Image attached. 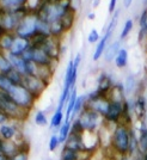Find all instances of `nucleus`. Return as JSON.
I'll return each mask as SVG.
<instances>
[{
    "mask_svg": "<svg viewBox=\"0 0 147 160\" xmlns=\"http://www.w3.org/2000/svg\"><path fill=\"white\" fill-rule=\"evenodd\" d=\"M3 32H4V31H3V29H1V27H0V35H1Z\"/></svg>",
    "mask_w": 147,
    "mask_h": 160,
    "instance_id": "obj_55",
    "label": "nucleus"
},
{
    "mask_svg": "<svg viewBox=\"0 0 147 160\" xmlns=\"http://www.w3.org/2000/svg\"><path fill=\"white\" fill-rule=\"evenodd\" d=\"M100 40V36H99V32L96 30V29H92L90 33H89V36H87V42L90 43V44H94V43H98Z\"/></svg>",
    "mask_w": 147,
    "mask_h": 160,
    "instance_id": "obj_43",
    "label": "nucleus"
},
{
    "mask_svg": "<svg viewBox=\"0 0 147 160\" xmlns=\"http://www.w3.org/2000/svg\"><path fill=\"white\" fill-rule=\"evenodd\" d=\"M146 98L144 96H138V98L134 102V112L138 116V118H144V116L146 115Z\"/></svg>",
    "mask_w": 147,
    "mask_h": 160,
    "instance_id": "obj_24",
    "label": "nucleus"
},
{
    "mask_svg": "<svg viewBox=\"0 0 147 160\" xmlns=\"http://www.w3.org/2000/svg\"><path fill=\"white\" fill-rule=\"evenodd\" d=\"M27 7L19 11H0V27L4 32L14 33L20 20L29 12Z\"/></svg>",
    "mask_w": 147,
    "mask_h": 160,
    "instance_id": "obj_5",
    "label": "nucleus"
},
{
    "mask_svg": "<svg viewBox=\"0 0 147 160\" xmlns=\"http://www.w3.org/2000/svg\"><path fill=\"white\" fill-rule=\"evenodd\" d=\"M141 160H147V152L145 154H142V159Z\"/></svg>",
    "mask_w": 147,
    "mask_h": 160,
    "instance_id": "obj_53",
    "label": "nucleus"
},
{
    "mask_svg": "<svg viewBox=\"0 0 147 160\" xmlns=\"http://www.w3.org/2000/svg\"><path fill=\"white\" fill-rule=\"evenodd\" d=\"M18 151H19V145L16 141L1 140L0 142V152L5 154L8 159H11Z\"/></svg>",
    "mask_w": 147,
    "mask_h": 160,
    "instance_id": "obj_20",
    "label": "nucleus"
},
{
    "mask_svg": "<svg viewBox=\"0 0 147 160\" xmlns=\"http://www.w3.org/2000/svg\"><path fill=\"white\" fill-rule=\"evenodd\" d=\"M86 102H87L86 94L78 96L77 102H75V105H74V110H73V112H72V116H71V120H69L71 123H72V122L78 117V115L85 109V107H86Z\"/></svg>",
    "mask_w": 147,
    "mask_h": 160,
    "instance_id": "obj_26",
    "label": "nucleus"
},
{
    "mask_svg": "<svg viewBox=\"0 0 147 160\" xmlns=\"http://www.w3.org/2000/svg\"><path fill=\"white\" fill-rule=\"evenodd\" d=\"M12 69V65L7 58V53L0 52V73L7 74Z\"/></svg>",
    "mask_w": 147,
    "mask_h": 160,
    "instance_id": "obj_34",
    "label": "nucleus"
},
{
    "mask_svg": "<svg viewBox=\"0 0 147 160\" xmlns=\"http://www.w3.org/2000/svg\"><path fill=\"white\" fill-rule=\"evenodd\" d=\"M115 65L117 68H124L128 65V50L126 48H121L119 54L115 58Z\"/></svg>",
    "mask_w": 147,
    "mask_h": 160,
    "instance_id": "obj_31",
    "label": "nucleus"
},
{
    "mask_svg": "<svg viewBox=\"0 0 147 160\" xmlns=\"http://www.w3.org/2000/svg\"><path fill=\"white\" fill-rule=\"evenodd\" d=\"M7 58L12 65V68L18 71L22 75L27 77V65L28 62L22 56H16V55H11V54L7 53Z\"/></svg>",
    "mask_w": 147,
    "mask_h": 160,
    "instance_id": "obj_19",
    "label": "nucleus"
},
{
    "mask_svg": "<svg viewBox=\"0 0 147 160\" xmlns=\"http://www.w3.org/2000/svg\"><path fill=\"white\" fill-rule=\"evenodd\" d=\"M121 160H129V159H128V157H122Z\"/></svg>",
    "mask_w": 147,
    "mask_h": 160,
    "instance_id": "obj_54",
    "label": "nucleus"
},
{
    "mask_svg": "<svg viewBox=\"0 0 147 160\" xmlns=\"http://www.w3.org/2000/svg\"><path fill=\"white\" fill-rule=\"evenodd\" d=\"M29 0H0V11H19L25 8Z\"/></svg>",
    "mask_w": 147,
    "mask_h": 160,
    "instance_id": "obj_16",
    "label": "nucleus"
},
{
    "mask_svg": "<svg viewBox=\"0 0 147 160\" xmlns=\"http://www.w3.org/2000/svg\"><path fill=\"white\" fill-rule=\"evenodd\" d=\"M139 27L141 28H147V10H144L141 13L140 18H139Z\"/></svg>",
    "mask_w": 147,
    "mask_h": 160,
    "instance_id": "obj_45",
    "label": "nucleus"
},
{
    "mask_svg": "<svg viewBox=\"0 0 147 160\" xmlns=\"http://www.w3.org/2000/svg\"><path fill=\"white\" fill-rule=\"evenodd\" d=\"M61 38L56 37H48L47 40L43 42V44L40 48H42L46 53L54 60H59L60 55L62 53V48H61Z\"/></svg>",
    "mask_w": 147,
    "mask_h": 160,
    "instance_id": "obj_11",
    "label": "nucleus"
},
{
    "mask_svg": "<svg viewBox=\"0 0 147 160\" xmlns=\"http://www.w3.org/2000/svg\"><path fill=\"white\" fill-rule=\"evenodd\" d=\"M0 142H1V139H0Z\"/></svg>",
    "mask_w": 147,
    "mask_h": 160,
    "instance_id": "obj_56",
    "label": "nucleus"
},
{
    "mask_svg": "<svg viewBox=\"0 0 147 160\" xmlns=\"http://www.w3.org/2000/svg\"><path fill=\"white\" fill-rule=\"evenodd\" d=\"M132 2H133V0H123V6L128 8V7H130Z\"/></svg>",
    "mask_w": 147,
    "mask_h": 160,
    "instance_id": "obj_49",
    "label": "nucleus"
},
{
    "mask_svg": "<svg viewBox=\"0 0 147 160\" xmlns=\"http://www.w3.org/2000/svg\"><path fill=\"white\" fill-rule=\"evenodd\" d=\"M133 27H134V20L133 19H127L126 20V23H124V25L122 28V31L120 33V40H124L126 37H128V35L132 32V30H133Z\"/></svg>",
    "mask_w": 147,
    "mask_h": 160,
    "instance_id": "obj_41",
    "label": "nucleus"
},
{
    "mask_svg": "<svg viewBox=\"0 0 147 160\" xmlns=\"http://www.w3.org/2000/svg\"><path fill=\"white\" fill-rule=\"evenodd\" d=\"M77 98H78V93H77V88L74 87L73 90L71 91V94H69L68 100H67L66 109H65V121L66 122H69V120H71V116H72V112H73L74 110V105H75Z\"/></svg>",
    "mask_w": 147,
    "mask_h": 160,
    "instance_id": "obj_23",
    "label": "nucleus"
},
{
    "mask_svg": "<svg viewBox=\"0 0 147 160\" xmlns=\"http://www.w3.org/2000/svg\"><path fill=\"white\" fill-rule=\"evenodd\" d=\"M54 74V68L53 67H42V66H38V69H37V74H36V77H38L40 79L44 80L46 82H50V80H52V77H53Z\"/></svg>",
    "mask_w": 147,
    "mask_h": 160,
    "instance_id": "obj_33",
    "label": "nucleus"
},
{
    "mask_svg": "<svg viewBox=\"0 0 147 160\" xmlns=\"http://www.w3.org/2000/svg\"><path fill=\"white\" fill-rule=\"evenodd\" d=\"M7 78L10 79V81L13 84V85H23V80H24V75H22V74L18 72V71H16V69H11L8 73L6 74Z\"/></svg>",
    "mask_w": 147,
    "mask_h": 160,
    "instance_id": "obj_36",
    "label": "nucleus"
},
{
    "mask_svg": "<svg viewBox=\"0 0 147 160\" xmlns=\"http://www.w3.org/2000/svg\"><path fill=\"white\" fill-rule=\"evenodd\" d=\"M0 139L4 141H16L19 146L25 142L22 139V133L18 127V122L16 121H10L8 123L0 126Z\"/></svg>",
    "mask_w": 147,
    "mask_h": 160,
    "instance_id": "obj_8",
    "label": "nucleus"
},
{
    "mask_svg": "<svg viewBox=\"0 0 147 160\" xmlns=\"http://www.w3.org/2000/svg\"><path fill=\"white\" fill-rule=\"evenodd\" d=\"M63 146L67 147V148H71V149H74L77 152L86 153L84 143H83V134H77L71 132V134H69V136H68V139H67Z\"/></svg>",
    "mask_w": 147,
    "mask_h": 160,
    "instance_id": "obj_14",
    "label": "nucleus"
},
{
    "mask_svg": "<svg viewBox=\"0 0 147 160\" xmlns=\"http://www.w3.org/2000/svg\"><path fill=\"white\" fill-rule=\"evenodd\" d=\"M36 32L46 36V37H52V31H50V24L47 23L46 20L41 19L38 17L37 19V25H36Z\"/></svg>",
    "mask_w": 147,
    "mask_h": 160,
    "instance_id": "obj_32",
    "label": "nucleus"
},
{
    "mask_svg": "<svg viewBox=\"0 0 147 160\" xmlns=\"http://www.w3.org/2000/svg\"><path fill=\"white\" fill-rule=\"evenodd\" d=\"M115 84L113 82V79L110 78V75H108L107 73H102L100 77L98 78V86H97V91L99 92L102 96L108 97V94L110 92V90L113 88Z\"/></svg>",
    "mask_w": 147,
    "mask_h": 160,
    "instance_id": "obj_17",
    "label": "nucleus"
},
{
    "mask_svg": "<svg viewBox=\"0 0 147 160\" xmlns=\"http://www.w3.org/2000/svg\"><path fill=\"white\" fill-rule=\"evenodd\" d=\"M84 153L81 152H77L74 149L67 148V147H62V151L60 154V160H81V155Z\"/></svg>",
    "mask_w": 147,
    "mask_h": 160,
    "instance_id": "obj_29",
    "label": "nucleus"
},
{
    "mask_svg": "<svg viewBox=\"0 0 147 160\" xmlns=\"http://www.w3.org/2000/svg\"><path fill=\"white\" fill-rule=\"evenodd\" d=\"M13 84L10 81V79L7 78L6 74H1L0 73V91L1 92H6L8 93L10 90L12 88Z\"/></svg>",
    "mask_w": 147,
    "mask_h": 160,
    "instance_id": "obj_38",
    "label": "nucleus"
},
{
    "mask_svg": "<svg viewBox=\"0 0 147 160\" xmlns=\"http://www.w3.org/2000/svg\"><path fill=\"white\" fill-rule=\"evenodd\" d=\"M50 31H52V37H56V38H61L62 35L66 32L61 22H55L53 24H50Z\"/></svg>",
    "mask_w": 147,
    "mask_h": 160,
    "instance_id": "obj_37",
    "label": "nucleus"
},
{
    "mask_svg": "<svg viewBox=\"0 0 147 160\" xmlns=\"http://www.w3.org/2000/svg\"><path fill=\"white\" fill-rule=\"evenodd\" d=\"M65 122V111L62 110H55L52 116V118L49 121V126L52 129H60V127Z\"/></svg>",
    "mask_w": 147,
    "mask_h": 160,
    "instance_id": "obj_28",
    "label": "nucleus"
},
{
    "mask_svg": "<svg viewBox=\"0 0 147 160\" xmlns=\"http://www.w3.org/2000/svg\"><path fill=\"white\" fill-rule=\"evenodd\" d=\"M109 104H110V99L108 97H105V96H99L97 98L87 100L86 107L85 108L91 109L92 111L97 112L104 118V116H105V113L108 111V108H109Z\"/></svg>",
    "mask_w": 147,
    "mask_h": 160,
    "instance_id": "obj_12",
    "label": "nucleus"
},
{
    "mask_svg": "<svg viewBox=\"0 0 147 160\" xmlns=\"http://www.w3.org/2000/svg\"><path fill=\"white\" fill-rule=\"evenodd\" d=\"M92 1V5H94V7H97L98 6V4L100 2V0H91Z\"/></svg>",
    "mask_w": 147,
    "mask_h": 160,
    "instance_id": "obj_51",
    "label": "nucleus"
},
{
    "mask_svg": "<svg viewBox=\"0 0 147 160\" xmlns=\"http://www.w3.org/2000/svg\"><path fill=\"white\" fill-rule=\"evenodd\" d=\"M33 62L36 63L37 66L42 67H53L54 63H56L58 61L52 59L42 48L40 47H33Z\"/></svg>",
    "mask_w": 147,
    "mask_h": 160,
    "instance_id": "obj_13",
    "label": "nucleus"
},
{
    "mask_svg": "<svg viewBox=\"0 0 147 160\" xmlns=\"http://www.w3.org/2000/svg\"><path fill=\"white\" fill-rule=\"evenodd\" d=\"M33 47L31 46L30 48H28L27 50L22 54L20 56L27 61V62H33Z\"/></svg>",
    "mask_w": 147,
    "mask_h": 160,
    "instance_id": "obj_44",
    "label": "nucleus"
},
{
    "mask_svg": "<svg viewBox=\"0 0 147 160\" xmlns=\"http://www.w3.org/2000/svg\"><path fill=\"white\" fill-rule=\"evenodd\" d=\"M60 146V141H59V136L58 134H53L49 139V142H48V148L50 152H54L58 149V147Z\"/></svg>",
    "mask_w": 147,
    "mask_h": 160,
    "instance_id": "obj_42",
    "label": "nucleus"
},
{
    "mask_svg": "<svg viewBox=\"0 0 147 160\" xmlns=\"http://www.w3.org/2000/svg\"><path fill=\"white\" fill-rule=\"evenodd\" d=\"M71 128H72V123H71V122H66V121L63 122V124L60 127L59 133H58L60 145H65V142L67 141L69 134H71Z\"/></svg>",
    "mask_w": 147,
    "mask_h": 160,
    "instance_id": "obj_30",
    "label": "nucleus"
},
{
    "mask_svg": "<svg viewBox=\"0 0 147 160\" xmlns=\"http://www.w3.org/2000/svg\"><path fill=\"white\" fill-rule=\"evenodd\" d=\"M123 118V102L110 100L108 111L104 116V122L110 124H120Z\"/></svg>",
    "mask_w": 147,
    "mask_h": 160,
    "instance_id": "obj_10",
    "label": "nucleus"
},
{
    "mask_svg": "<svg viewBox=\"0 0 147 160\" xmlns=\"http://www.w3.org/2000/svg\"><path fill=\"white\" fill-rule=\"evenodd\" d=\"M116 5H117V0H110L109 1V6H108L109 13H114L116 11Z\"/></svg>",
    "mask_w": 147,
    "mask_h": 160,
    "instance_id": "obj_47",
    "label": "nucleus"
},
{
    "mask_svg": "<svg viewBox=\"0 0 147 160\" xmlns=\"http://www.w3.org/2000/svg\"><path fill=\"white\" fill-rule=\"evenodd\" d=\"M29 153H30L29 145L23 143L22 146H19V151L14 154L10 160H29V157H30Z\"/></svg>",
    "mask_w": 147,
    "mask_h": 160,
    "instance_id": "obj_35",
    "label": "nucleus"
},
{
    "mask_svg": "<svg viewBox=\"0 0 147 160\" xmlns=\"http://www.w3.org/2000/svg\"><path fill=\"white\" fill-rule=\"evenodd\" d=\"M61 24H62V27L65 29V31H69L72 27H73L74 22H75V10H74V7H72L71 10H68L66 12V14L61 18Z\"/></svg>",
    "mask_w": 147,
    "mask_h": 160,
    "instance_id": "obj_27",
    "label": "nucleus"
},
{
    "mask_svg": "<svg viewBox=\"0 0 147 160\" xmlns=\"http://www.w3.org/2000/svg\"><path fill=\"white\" fill-rule=\"evenodd\" d=\"M16 37L14 33L11 32H3L0 35V52L8 53L10 49L13 44V40Z\"/></svg>",
    "mask_w": 147,
    "mask_h": 160,
    "instance_id": "obj_22",
    "label": "nucleus"
},
{
    "mask_svg": "<svg viewBox=\"0 0 147 160\" xmlns=\"http://www.w3.org/2000/svg\"><path fill=\"white\" fill-rule=\"evenodd\" d=\"M80 62H81V54L79 53V54H77V55H75V58L73 59V63H74V66L79 68V66H80Z\"/></svg>",
    "mask_w": 147,
    "mask_h": 160,
    "instance_id": "obj_48",
    "label": "nucleus"
},
{
    "mask_svg": "<svg viewBox=\"0 0 147 160\" xmlns=\"http://www.w3.org/2000/svg\"><path fill=\"white\" fill-rule=\"evenodd\" d=\"M135 86H136V79L134 75H129L127 77V79L123 84V87H124V93L129 94L132 93L134 90H135Z\"/></svg>",
    "mask_w": 147,
    "mask_h": 160,
    "instance_id": "obj_39",
    "label": "nucleus"
},
{
    "mask_svg": "<svg viewBox=\"0 0 147 160\" xmlns=\"http://www.w3.org/2000/svg\"><path fill=\"white\" fill-rule=\"evenodd\" d=\"M37 19H38V14L36 13V11H29L23 19L20 20L19 25L16 29L14 35L18 37H23L27 40H31L33 36L36 35V25H37Z\"/></svg>",
    "mask_w": 147,
    "mask_h": 160,
    "instance_id": "obj_6",
    "label": "nucleus"
},
{
    "mask_svg": "<svg viewBox=\"0 0 147 160\" xmlns=\"http://www.w3.org/2000/svg\"><path fill=\"white\" fill-rule=\"evenodd\" d=\"M0 160H10V159H8L4 153H1V152H0Z\"/></svg>",
    "mask_w": 147,
    "mask_h": 160,
    "instance_id": "obj_50",
    "label": "nucleus"
},
{
    "mask_svg": "<svg viewBox=\"0 0 147 160\" xmlns=\"http://www.w3.org/2000/svg\"><path fill=\"white\" fill-rule=\"evenodd\" d=\"M121 49V40L119 41H114L113 43H110V44H108L107 49H105V52H104V60L107 61V62H111V61L115 60V58H116V55L119 54Z\"/></svg>",
    "mask_w": 147,
    "mask_h": 160,
    "instance_id": "obj_21",
    "label": "nucleus"
},
{
    "mask_svg": "<svg viewBox=\"0 0 147 160\" xmlns=\"http://www.w3.org/2000/svg\"><path fill=\"white\" fill-rule=\"evenodd\" d=\"M23 85L29 90V92L33 94L36 99H38L42 93L46 91V88L48 87V82H46L44 80L40 79L36 75H27L24 77L23 80Z\"/></svg>",
    "mask_w": 147,
    "mask_h": 160,
    "instance_id": "obj_9",
    "label": "nucleus"
},
{
    "mask_svg": "<svg viewBox=\"0 0 147 160\" xmlns=\"http://www.w3.org/2000/svg\"><path fill=\"white\" fill-rule=\"evenodd\" d=\"M0 110L6 113L10 117V120L16 121V122H20V121L25 120L27 116L29 115L28 111L20 109L14 103L12 98L10 97V94L6 93V92H1V91H0Z\"/></svg>",
    "mask_w": 147,
    "mask_h": 160,
    "instance_id": "obj_4",
    "label": "nucleus"
},
{
    "mask_svg": "<svg viewBox=\"0 0 147 160\" xmlns=\"http://www.w3.org/2000/svg\"><path fill=\"white\" fill-rule=\"evenodd\" d=\"M130 135H132V128L120 123L116 124L114 128V132L110 138V143L111 147L121 157H128L129 154V146H130Z\"/></svg>",
    "mask_w": 147,
    "mask_h": 160,
    "instance_id": "obj_2",
    "label": "nucleus"
},
{
    "mask_svg": "<svg viewBox=\"0 0 147 160\" xmlns=\"http://www.w3.org/2000/svg\"><path fill=\"white\" fill-rule=\"evenodd\" d=\"M10 121H11L10 117H8L5 112H3V111L0 110V126H3V124H5V123H8Z\"/></svg>",
    "mask_w": 147,
    "mask_h": 160,
    "instance_id": "obj_46",
    "label": "nucleus"
},
{
    "mask_svg": "<svg viewBox=\"0 0 147 160\" xmlns=\"http://www.w3.org/2000/svg\"><path fill=\"white\" fill-rule=\"evenodd\" d=\"M111 35H113V33L104 32V35L102 36V38H100L99 42H98L97 46H96L94 55H92V60L94 61H98L100 58L104 55V52H105V49H107V47H108V43H109V41H110Z\"/></svg>",
    "mask_w": 147,
    "mask_h": 160,
    "instance_id": "obj_18",
    "label": "nucleus"
},
{
    "mask_svg": "<svg viewBox=\"0 0 147 160\" xmlns=\"http://www.w3.org/2000/svg\"><path fill=\"white\" fill-rule=\"evenodd\" d=\"M75 120L79 122L80 127L83 128L84 132H89V133H96L98 130V128L102 126V122H103V117L98 115L97 112L92 111L91 109H87L85 108L83 111H81L78 117Z\"/></svg>",
    "mask_w": 147,
    "mask_h": 160,
    "instance_id": "obj_7",
    "label": "nucleus"
},
{
    "mask_svg": "<svg viewBox=\"0 0 147 160\" xmlns=\"http://www.w3.org/2000/svg\"><path fill=\"white\" fill-rule=\"evenodd\" d=\"M31 47V42L30 40H27V38H23V37H18L16 36L13 40V44L10 49L8 54L11 55H16V56H20L22 54L27 50L28 48Z\"/></svg>",
    "mask_w": 147,
    "mask_h": 160,
    "instance_id": "obj_15",
    "label": "nucleus"
},
{
    "mask_svg": "<svg viewBox=\"0 0 147 160\" xmlns=\"http://www.w3.org/2000/svg\"><path fill=\"white\" fill-rule=\"evenodd\" d=\"M72 7V0H42L35 11L41 19L53 24L55 22H60L61 18Z\"/></svg>",
    "mask_w": 147,
    "mask_h": 160,
    "instance_id": "obj_1",
    "label": "nucleus"
},
{
    "mask_svg": "<svg viewBox=\"0 0 147 160\" xmlns=\"http://www.w3.org/2000/svg\"><path fill=\"white\" fill-rule=\"evenodd\" d=\"M33 121H35V124L40 126V127H44L49 123L47 117V113L44 111H37L35 113V117H33Z\"/></svg>",
    "mask_w": 147,
    "mask_h": 160,
    "instance_id": "obj_40",
    "label": "nucleus"
},
{
    "mask_svg": "<svg viewBox=\"0 0 147 160\" xmlns=\"http://www.w3.org/2000/svg\"><path fill=\"white\" fill-rule=\"evenodd\" d=\"M87 18H89V19H94V12H91V13L89 14V16H87Z\"/></svg>",
    "mask_w": 147,
    "mask_h": 160,
    "instance_id": "obj_52",
    "label": "nucleus"
},
{
    "mask_svg": "<svg viewBox=\"0 0 147 160\" xmlns=\"http://www.w3.org/2000/svg\"><path fill=\"white\" fill-rule=\"evenodd\" d=\"M8 94L20 109L25 110L28 112H30L33 110L35 102L37 100L29 92V90L24 85H13L12 88L10 90Z\"/></svg>",
    "mask_w": 147,
    "mask_h": 160,
    "instance_id": "obj_3",
    "label": "nucleus"
},
{
    "mask_svg": "<svg viewBox=\"0 0 147 160\" xmlns=\"http://www.w3.org/2000/svg\"><path fill=\"white\" fill-rule=\"evenodd\" d=\"M138 145H139V152L145 154L147 152V127L142 123L139 128V136H138Z\"/></svg>",
    "mask_w": 147,
    "mask_h": 160,
    "instance_id": "obj_25",
    "label": "nucleus"
}]
</instances>
